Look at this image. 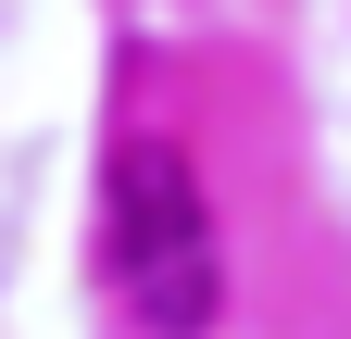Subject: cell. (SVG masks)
Here are the masks:
<instances>
[{"label": "cell", "instance_id": "obj_1", "mask_svg": "<svg viewBox=\"0 0 351 339\" xmlns=\"http://www.w3.org/2000/svg\"><path fill=\"white\" fill-rule=\"evenodd\" d=\"M101 277L151 339H201L226 314V251H213V189L176 139H125L101 176Z\"/></svg>", "mask_w": 351, "mask_h": 339}]
</instances>
